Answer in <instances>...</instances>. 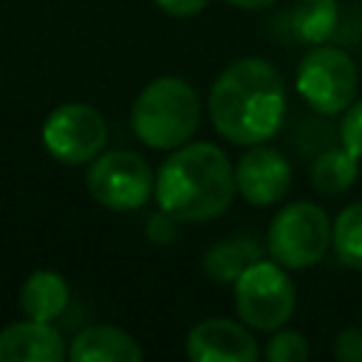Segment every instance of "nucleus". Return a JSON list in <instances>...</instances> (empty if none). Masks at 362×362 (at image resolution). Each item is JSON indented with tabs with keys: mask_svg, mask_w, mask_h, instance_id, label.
<instances>
[{
	"mask_svg": "<svg viewBox=\"0 0 362 362\" xmlns=\"http://www.w3.org/2000/svg\"><path fill=\"white\" fill-rule=\"evenodd\" d=\"M206 3L209 0H156V6L170 17H192V14L204 11Z\"/></svg>",
	"mask_w": 362,
	"mask_h": 362,
	"instance_id": "obj_22",
	"label": "nucleus"
},
{
	"mask_svg": "<svg viewBox=\"0 0 362 362\" xmlns=\"http://www.w3.org/2000/svg\"><path fill=\"white\" fill-rule=\"evenodd\" d=\"M178 223H181V221H175L170 212H164V209L158 206V212H153V215L147 218L144 235H147V240H150V243L164 246V243H170V240H175V238H178Z\"/></svg>",
	"mask_w": 362,
	"mask_h": 362,
	"instance_id": "obj_20",
	"label": "nucleus"
},
{
	"mask_svg": "<svg viewBox=\"0 0 362 362\" xmlns=\"http://www.w3.org/2000/svg\"><path fill=\"white\" fill-rule=\"evenodd\" d=\"M331 223L325 209L308 201H294L277 209L269 223L266 249L283 269L317 266L331 249Z\"/></svg>",
	"mask_w": 362,
	"mask_h": 362,
	"instance_id": "obj_5",
	"label": "nucleus"
},
{
	"mask_svg": "<svg viewBox=\"0 0 362 362\" xmlns=\"http://www.w3.org/2000/svg\"><path fill=\"white\" fill-rule=\"evenodd\" d=\"M90 198L110 212H136L156 195V175L147 158L133 150L99 153L85 173Z\"/></svg>",
	"mask_w": 362,
	"mask_h": 362,
	"instance_id": "obj_7",
	"label": "nucleus"
},
{
	"mask_svg": "<svg viewBox=\"0 0 362 362\" xmlns=\"http://www.w3.org/2000/svg\"><path fill=\"white\" fill-rule=\"evenodd\" d=\"M260 257L257 243L246 235L240 238H226L221 243H212L204 255V274L215 283H235L240 272Z\"/></svg>",
	"mask_w": 362,
	"mask_h": 362,
	"instance_id": "obj_16",
	"label": "nucleus"
},
{
	"mask_svg": "<svg viewBox=\"0 0 362 362\" xmlns=\"http://www.w3.org/2000/svg\"><path fill=\"white\" fill-rule=\"evenodd\" d=\"M263 356L269 362H305L308 359V342L300 331L277 328V331H272V339L266 342Z\"/></svg>",
	"mask_w": 362,
	"mask_h": 362,
	"instance_id": "obj_18",
	"label": "nucleus"
},
{
	"mask_svg": "<svg viewBox=\"0 0 362 362\" xmlns=\"http://www.w3.org/2000/svg\"><path fill=\"white\" fill-rule=\"evenodd\" d=\"M229 6H238V8H246V11H260V8H269L274 6L277 0H226Z\"/></svg>",
	"mask_w": 362,
	"mask_h": 362,
	"instance_id": "obj_23",
	"label": "nucleus"
},
{
	"mask_svg": "<svg viewBox=\"0 0 362 362\" xmlns=\"http://www.w3.org/2000/svg\"><path fill=\"white\" fill-rule=\"evenodd\" d=\"M235 291V311L240 322L255 331H277L283 328L297 305V291L291 277L283 272L277 260H255L249 263L240 277L232 283Z\"/></svg>",
	"mask_w": 362,
	"mask_h": 362,
	"instance_id": "obj_4",
	"label": "nucleus"
},
{
	"mask_svg": "<svg viewBox=\"0 0 362 362\" xmlns=\"http://www.w3.org/2000/svg\"><path fill=\"white\" fill-rule=\"evenodd\" d=\"M206 105L218 136L252 147L280 133L286 119V85L269 59L240 57L218 74Z\"/></svg>",
	"mask_w": 362,
	"mask_h": 362,
	"instance_id": "obj_1",
	"label": "nucleus"
},
{
	"mask_svg": "<svg viewBox=\"0 0 362 362\" xmlns=\"http://www.w3.org/2000/svg\"><path fill=\"white\" fill-rule=\"evenodd\" d=\"M280 20L291 42L320 45L337 31L339 6L337 0H294V6Z\"/></svg>",
	"mask_w": 362,
	"mask_h": 362,
	"instance_id": "obj_14",
	"label": "nucleus"
},
{
	"mask_svg": "<svg viewBox=\"0 0 362 362\" xmlns=\"http://www.w3.org/2000/svg\"><path fill=\"white\" fill-rule=\"evenodd\" d=\"M68 303H71V288H68L65 277L51 269L31 272L25 277V283L20 286V308L28 320L54 322L65 314Z\"/></svg>",
	"mask_w": 362,
	"mask_h": 362,
	"instance_id": "obj_13",
	"label": "nucleus"
},
{
	"mask_svg": "<svg viewBox=\"0 0 362 362\" xmlns=\"http://www.w3.org/2000/svg\"><path fill=\"white\" fill-rule=\"evenodd\" d=\"M300 99L320 116H337L356 99V65L337 45H311L294 76Z\"/></svg>",
	"mask_w": 362,
	"mask_h": 362,
	"instance_id": "obj_6",
	"label": "nucleus"
},
{
	"mask_svg": "<svg viewBox=\"0 0 362 362\" xmlns=\"http://www.w3.org/2000/svg\"><path fill=\"white\" fill-rule=\"evenodd\" d=\"M339 144L362 158V99H354L339 119Z\"/></svg>",
	"mask_w": 362,
	"mask_h": 362,
	"instance_id": "obj_19",
	"label": "nucleus"
},
{
	"mask_svg": "<svg viewBox=\"0 0 362 362\" xmlns=\"http://www.w3.org/2000/svg\"><path fill=\"white\" fill-rule=\"evenodd\" d=\"M141 356L139 342L116 325H88L68 345L71 362H139Z\"/></svg>",
	"mask_w": 362,
	"mask_h": 362,
	"instance_id": "obj_12",
	"label": "nucleus"
},
{
	"mask_svg": "<svg viewBox=\"0 0 362 362\" xmlns=\"http://www.w3.org/2000/svg\"><path fill=\"white\" fill-rule=\"evenodd\" d=\"M184 354L192 362H255L260 356V348L246 322L209 317L189 328Z\"/></svg>",
	"mask_w": 362,
	"mask_h": 362,
	"instance_id": "obj_10",
	"label": "nucleus"
},
{
	"mask_svg": "<svg viewBox=\"0 0 362 362\" xmlns=\"http://www.w3.org/2000/svg\"><path fill=\"white\" fill-rule=\"evenodd\" d=\"M68 345L54 322L20 320L0 331V362H62Z\"/></svg>",
	"mask_w": 362,
	"mask_h": 362,
	"instance_id": "obj_11",
	"label": "nucleus"
},
{
	"mask_svg": "<svg viewBox=\"0 0 362 362\" xmlns=\"http://www.w3.org/2000/svg\"><path fill=\"white\" fill-rule=\"evenodd\" d=\"M235 189L252 206H274L291 189V164L277 150L252 144L235 164Z\"/></svg>",
	"mask_w": 362,
	"mask_h": 362,
	"instance_id": "obj_9",
	"label": "nucleus"
},
{
	"mask_svg": "<svg viewBox=\"0 0 362 362\" xmlns=\"http://www.w3.org/2000/svg\"><path fill=\"white\" fill-rule=\"evenodd\" d=\"M198 124V93L181 76H158L147 82L130 107V130L150 150H175L187 144Z\"/></svg>",
	"mask_w": 362,
	"mask_h": 362,
	"instance_id": "obj_3",
	"label": "nucleus"
},
{
	"mask_svg": "<svg viewBox=\"0 0 362 362\" xmlns=\"http://www.w3.org/2000/svg\"><path fill=\"white\" fill-rule=\"evenodd\" d=\"M359 156H354L351 150H345L342 144L325 147L317 153V158L311 161V184L320 195H339L348 187H354L356 175H359Z\"/></svg>",
	"mask_w": 362,
	"mask_h": 362,
	"instance_id": "obj_15",
	"label": "nucleus"
},
{
	"mask_svg": "<svg viewBox=\"0 0 362 362\" xmlns=\"http://www.w3.org/2000/svg\"><path fill=\"white\" fill-rule=\"evenodd\" d=\"M107 144V122L93 105L65 102L42 122V147L68 167L90 164Z\"/></svg>",
	"mask_w": 362,
	"mask_h": 362,
	"instance_id": "obj_8",
	"label": "nucleus"
},
{
	"mask_svg": "<svg viewBox=\"0 0 362 362\" xmlns=\"http://www.w3.org/2000/svg\"><path fill=\"white\" fill-rule=\"evenodd\" d=\"M331 249L337 260L362 272V201L348 204L331 223Z\"/></svg>",
	"mask_w": 362,
	"mask_h": 362,
	"instance_id": "obj_17",
	"label": "nucleus"
},
{
	"mask_svg": "<svg viewBox=\"0 0 362 362\" xmlns=\"http://www.w3.org/2000/svg\"><path fill=\"white\" fill-rule=\"evenodd\" d=\"M334 356L339 362H362V328H342L334 339Z\"/></svg>",
	"mask_w": 362,
	"mask_h": 362,
	"instance_id": "obj_21",
	"label": "nucleus"
},
{
	"mask_svg": "<svg viewBox=\"0 0 362 362\" xmlns=\"http://www.w3.org/2000/svg\"><path fill=\"white\" fill-rule=\"evenodd\" d=\"M235 167L212 141H187L156 173V204L181 223L221 218L235 198Z\"/></svg>",
	"mask_w": 362,
	"mask_h": 362,
	"instance_id": "obj_2",
	"label": "nucleus"
}]
</instances>
